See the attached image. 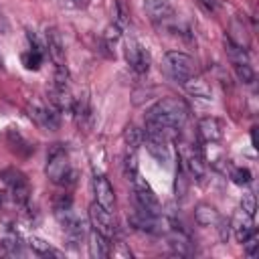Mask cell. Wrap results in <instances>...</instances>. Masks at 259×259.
I'll return each instance as SVG.
<instances>
[{
	"instance_id": "4",
	"label": "cell",
	"mask_w": 259,
	"mask_h": 259,
	"mask_svg": "<svg viewBox=\"0 0 259 259\" xmlns=\"http://www.w3.org/2000/svg\"><path fill=\"white\" fill-rule=\"evenodd\" d=\"M144 10H146L148 18L160 28L172 30L178 24L176 12H174V8H172V4L168 0H146L144 2Z\"/></svg>"
},
{
	"instance_id": "28",
	"label": "cell",
	"mask_w": 259,
	"mask_h": 259,
	"mask_svg": "<svg viewBox=\"0 0 259 259\" xmlns=\"http://www.w3.org/2000/svg\"><path fill=\"white\" fill-rule=\"evenodd\" d=\"M73 2H77V4H79V2H81V0H73Z\"/></svg>"
},
{
	"instance_id": "8",
	"label": "cell",
	"mask_w": 259,
	"mask_h": 259,
	"mask_svg": "<svg viewBox=\"0 0 259 259\" xmlns=\"http://www.w3.org/2000/svg\"><path fill=\"white\" fill-rule=\"evenodd\" d=\"M61 225H63V233H65V239L71 247H77V243L83 241V237L87 235V229H85V223L83 219H79L71 208H65V210H59L57 212Z\"/></svg>"
},
{
	"instance_id": "6",
	"label": "cell",
	"mask_w": 259,
	"mask_h": 259,
	"mask_svg": "<svg viewBox=\"0 0 259 259\" xmlns=\"http://www.w3.org/2000/svg\"><path fill=\"white\" fill-rule=\"evenodd\" d=\"M26 111H28V117L42 130H57L59 127V113H57V107L49 101V103H42V101H30L26 105Z\"/></svg>"
},
{
	"instance_id": "17",
	"label": "cell",
	"mask_w": 259,
	"mask_h": 259,
	"mask_svg": "<svg viewBox=\"0 0 259 259\" xmlns=\"http://www.w3.org/2000/svg\"><path fill=\"white\" fill-rule=\"evenodd\" d=\"M194 219H196V223H198L200 227H212V225H217V223L221 221V214H219V210H217L212 204L200 202V204H196V208H194Z\"/></svg>"
},
{
	"instance_id": "1",
	"label": "cell",
	"mask_w": 259,
	"mask_h": 259,
	"mask_svg": "<svg viewBox=\"0 0 259 259\" xmlns=\"http://www.w3.org/2000/svg\"><path fill=\"white\" fill-rule=\"evenodd\" d=\"M188 119V105L178 97H164L146 113V132H162L174 136Z\"/></svg>"
},
{
	"instance_id": "12",
	"label": "cell",
	"mask_w": 259,
	"mask_h": 259,
	"mask_svg": "<svg viewBox=\"0 0 259 259\" xmlns=\"http://www.w3.org/2000/svg\"><path fill=\"white\" fill-rule=\"evenodd\" d=\"M198 136L204 144H217L225 136V123L219 117H204L198 123Z\"/></svg>"
},
{
	"instance_id": "9",
	"label": "cell",
	"mask_w": 259,
	"mask_h": 259,
	"mask_svg": "<svg viewBox=\"0 0 259 259\" xmlns=\"http://www.w3.org/2000/svg\"><path fill=\"white\" fill-rule=\"evenodd\" d=\"M89 223H91V227L97 233L105 235L107 239L115 237V221H113V214H111V210H107L99 202H91L89 204Z\"/></svg>"
},
{
	"instance_id": "3",
	"label": "cell",
	"mask_w": 259,
	"mask_h": 259,
	"mask_svg": "<svg viewBox=\"0 0 259 259\" xmlns=\"http://www.w3.org/2000/svg\"><path fill=\"white\" fill-rule=\"evenodd\" d=\"M162 67H164V73L172 81H176L180 85L188 83L196 75V63H194V59L190 55H186V53H180V51H168L164 55Z\"/></svg>"
},
{
	"instance_id": "5",
	"label": "cell",
	"mask_w": 259,
	"mask_h": 259,
	"mask_svg": "<svg viewBox=\"0 0 259 259\" xmlns=\"http://www.w3.org/2000/svg\"><path fill=\"white\" fill-rule=\"evenodd\" d=\"M0 180L6 184V188L12 194V198L18 204H26L28 202V198H30V184H28V178L20 170H16V168H4L0 172Z\"/></svg>"
},
{
	"instance_id": "21",
	"label": "cell",
	"mask_w": 259,
	"mask_h": 259,
	"mask_svg": "<svg viewBox=\"0 0 259 259\" xmlns=\"http://www.w3.org/2000/svg\"><path fill=\"white\" fill-rule=\"evenodd\" d=\"M237 77L243 81V83H253L255 81V71L251 67V63H239V65H233Z\"/></svg>"
},
{
	"instance_id": "24",
	"label": "cell",
	"mask_w": 259,
	"mask_h": 259,
	"mask_svg": "<svg viewBox=\"0 0 259 259\" xmlns=\"http://www.w3.org/2000/svg\"><path fill=\"white\" fill-rule=\"evenodd\" d=\"M231 178L235 184H249L251 182V172L247 168H235L231 170Z\"/></svg>"
},
{
	"instance_id": "19",
	"label": "cell",
	"mask_w": 259,
	"mask_h": 259,
	"mask_svg": "<svg viewBox=\"0 0 259 259\" xmlns=\"http://www.w3.org/2000/svg\"><path fill=\"white\" fill-rule=\"evenodd\" d=\"M28 247H30L32 253H36L40 257H63V253L59 249H55L53 245H49L47 241H42L38 237H30L28 239Z\"/></svg>"
},
{
	"instance_id": "22",
	"label": "cell",
	"mask_w": 259,
	"mask_h": 259,
	"mask_svg": "<svg viewBox=\"0 0 259 259\" xmlns=\"http://www.w3.org/2000/svg\"><path fill=\"white\" fill-rule=\"evenodd\" d=\"M142 138H144V134H140V130H136L134 125H130L127 130H125V142H127V150H138V146L142 144Z\"/></svg>"
},
{
	"instance_id": "20",
	"label": "cell",
	"mask_w": 259,
	"mask_h": 259,
	"mask_svg": "<svg viewBox=\"0 0 259 259\" xmlns=\"http://www.w3.org/2000/svg\"><path fill=\"white\" fill-rule=\"evenodd\" d=\"M168 241H170V247H172V251L176 255H188L190 253V241H188V237L184 233H176L174 231Z\"/></svg>"
},
{
	"instance_id": "13",
	"label": "cell",
	"mask_w": 259,
	"mask_h": 259,
	"mask_svg": "<svg viewBox=\"0 0 259 259\" xmlns=\"http://www.w3.org/2000/svg\"><path fill=\"white\" fill-rule=\"evenodd\" d=\"M93 192H95V202H99L101 206H105L107 210L115 208V192L111 182L105 176H93Z\"/></svg>"
},
{
	"instance_id": "18",
	"label": "cell",
	"mask_w": 259,
	"mask_h": 259,
	"mask_svg": "<svg viewBox=\"0 0 259 259\" xmlns=\"http://www.w3.org/2000/svg\"><path fill=\"white\" fill-rule=\"evenodd\" d=\"M233 229H235L237 241L243 243V241L255 231V227H253V217H249V214H245V212L241 210V212L237 214V219L233 221Z\"/></svg>"
},
{
	"instance_id": "7",
	"label": "cell",
	"mask_w": 259,
	"mask_h": 259,
	"mask_svg": "<svg viewBox=\"0 0 259 259\" xmlns=\"http://www.w3.org/2000/svg\"><path fill=\"white\" fill-rule=\"evenodd\" d=\"M132 186H134V194H136V202H138V208L150 212V214H156L160 217L162 208H160V200L158 196L154 194V190L150 188V184L138 174L134 180H132Z\"/></svg>"
},
{
	"instance_id": "23",
	"label": "cell",
	"mask_w": 259,
	"mask_h": 259,
	"mask_svg": "<svg viewBox=\"0 0 259 259\" xmlns=\"http://www.w3.org/2000/svg\"><path fill=\"white\" fill-rule=\"evenodd\" d=\"M241 210H243L245 214H249V217H255V210H257V202H255V194H251V192H247V194L243 196V200H241Z\"/></svg>"
},
{
	"instance_id": "2",
	"label": "cell",
	"mask_w": 259,
	"mask_h": 259,
	"mask_svg": "<svg viewBox=\"0 0 259 259\" xmlns=\"http://www.w3.org/2000/svg\"><path fill=\"white\" fill-rule=\"evenodd\" d=\"M47 178L59 186H69L75 182V170L69 160V152L63 144H53L47 156V166H45Z\"/></svg>"
},
{
	"instance_id": "16",
	"label": "cell",
	"mask_w": 259,
	"mask_h": 259,
	"mask_svg": "<svg viewBox=\"0 0 259 259\" xmlns=\"http://www.w3.org/2000/svg\"><path fill=\"white\" fill-rule=\"evenodd\" d=\"M28 40H30V49L22 55V65L28 69V71H36V69H40V65H42V47L34 40V36L28 32Z\"/></svg>"
},
{
	"instance_id": "10",
	"label": "cell",
	"mask_w": 259,
	"mask_h": 259,
	"mask_svg": "<svg viewBox=\"0 0 259 259\" xmlns=\"http://www.w3.org/2000/svg\"><path fill=\"white\" fill-rule=\"evenodd\" d=\"M125 61L140 75L148 73V69H150V53L138 40H127V45H125Z\"/></svg>"
},
{
	"instance_id": "27",
	"label": "cell",
	"mask_w": 259,
	"mask_h": 259,
	"mask_svg": "<svg viewBox=\"0 0 259 259\" xmlns=\"http://www.w3.org/2000/svg\"><path fill=\"white\" fill-rule=\"evenodd\" d=\"M206 10H214L217 8V4H219V0H198Z\"/></svg>"
},
{
	"instance_id": "29",
	"label": "cell",
	"mask_w": 259,
	"mask_h": 259,
	"mask_svg": "<svg viewBox=\"0 0 259 259\" xmlns=\"http://www.w3.org/2000/svg\"><path fill=\"white\" fill-rule=\"evenodd\" d=\"M0 67H2V61H0Z\"/></svg>"
},
{
	"instance_id": "11",
	"label": "cell",
	"mask_w": 259,
	"mask_h": 259,
	"mask_svg": "<svg viewBox=\"0 0 259 259\" xmlns=\"http://www.w3.org/2000/svg\"><path fill=\"white\" fill-rule=\"evenodd\" d=\"M186 146L188 148L184 150V166L192 178L202 180L206 174V158L198 146H194V144H186Z\"/></svg>"
},
{
	"instance_id": "26",
	"label": "cell",
	"mask_w": 259,
	"mask_h": 259,
	"mask_svg": "<svg viewBox=\"0 0 259 259\" xmlns=\"http://www.w3.org/2000/svg\"><path fill=\"white\" fill-rule=\"evenodd\" d=\"M71 196L69 194H61V196H57L55 198V212H59V210H65V208H71Z\"/></svg>"
},
{
	"instance_id": "14",
	"label": "cell",
	"mask_w": 259,
	"mask_h": 259,
	"mask_svg": "<svg viewBox=\"0 0 259 259\" xmlns=\"http://www.w3.org/2000/svg\"><path fill=\"white\" fill-rule=\"evenodd\" d=\"M45 40H47V51H49L51 59L55 61V65H65V45H63V38H61L59 30L57 28H47Z\"/></svg>"
},
{
	"instance_id": "25",
	"label": "cell",
	"mask_w": 259,
	"mask_h": 259,
	"mask_svg": "<svg viewBox=\"0 0 259 259\" xmlns=\"http://www.w3.org/2000/svg\"><path fill=\"white\" fill-rule=\"evenodd\" d=\"M257 233L253 231L245 241H243V247H245V253L249 255V257H255V251H257Z\"/></svg>"
},
{
	"instance_id": "15",
	"label": "cell",
	"mask_w": 259,
	"mask_h": 259,
	"mask_svg": "<svg viewBox=\"0 0 259 259\" xmlns=\"http://www.w3.org/2000/svg\"><path fill=\"white\" fill-rule=\"evenodd\" d=\"M109 239L101 233H97L95 229H91L89 233V255L93 259H105L109 255Z\"/></svg>"
}]
</instances>
